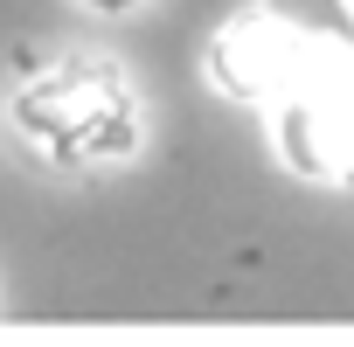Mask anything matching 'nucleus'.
Here are the masks:
<instances>
[{"instance_id": "nucleus-4", "label": "nucleus", "mask_w": 354, "mask_h": 347, "mask_svg": "<svg viewBox=\"0 0 354 347\" xmlns=\"http://www.w3.org/2000/svg\"><path fill=\"white\" fill-rule=\"evenodd\" d=\"M77 8H91V15H132V8H146V0H77Z\"/></svg>"}, {"instance_id": "nucleus-2", "label": "nucleus", "mask_w": 354, "mask_h": 347, "mask_svg": "<svg viewBox=\"0 0 354 347\" xmlns=\"http://www.w3.org/2000/svg\"><path fill=\"white\" fill-rule=\"evenodd\" d=\"M354 56V8L347 0H250L209 42V84L230 104H278L285 91L313 84L319 70Z\"/></svg>"}, {"instance_id": "nucleus-1", "label": "nucleus", "mask_w": 354, "mask_h": 347, "mask_svg": "<svg viewBox=\"0 0 354 347\" xmlns=\"http://www.w3.org/2000/svg\"><path fill=\"white\" fill-rule=\"evenodd\" d=\"M15 132L49 167H118L139 153V91L111 56H35L8 104Z\"/></svg>"}, {"instance_id": "nucleus-3", "label": "nucleus", "mask_w": 354, "mask_h": 347, "mask_svg": "<svg viewBox=\"0 0 354 347\" xmlns=\"http://www.w3.org/2000/svg\"><path fill=\"white\" fill-rule=\"evenodd\" d=\"M271 146L299 181L354 188V56L319 70L313 84L285 91L271 111Z\"/></svg>"}]
</instances>
